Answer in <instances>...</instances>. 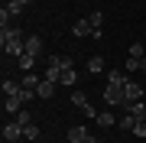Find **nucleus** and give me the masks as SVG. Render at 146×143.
Here are the masks:
<instances>
[{
    "instance_id": "nucleus-17",
    "label": "nucleus",
    "mask_w": 146,
    "mask_h": 143,
    "mask_svg": "<svg viewBox=\"0 0 146 143\" xmlns=\"http://www.w3.org/2000/svg\"><path fill=\"white\" fill-rule=\"evenodd\" d=\"M117 127H120V130H133V127H136V117L123 114V117H120V120H117Z\"/></svg>"
},
{
    "instance_id": "nucleus-13",
    "label": "nucleus",
    "mask_w": 146,
    "mask_h": 143,
    "mask_svg": "<svg viewBox=\"0 0 146 143\" xmlns=\"http://www.w3.org/2000/svg\"><path fill=\"white\" fill-rule=\"evenodd\" d=\"M55 94V81H46V78H42V85L36 88V98H52Z\"/></svg>"
},
{
    "instance_id": "nucleus-20",
    "label": "nucleus",
    "mask_w": 146,
    "mask_h": 143,
    "mask_svg": "<svg viewBox=\"0 0 146 143\" xmlns=\"http://www.w3.org/2000/svg\"><path fill=\"white\" fill-rule=\"evenodd\" d=\"M88 20H91V26H94V33H98V29H101V23H104V13H101V10H94V13L88 16ZM94 33H91V36H94Z\"/></svg>"
},
{
    "instance_id": "nucleus-9",
    "label": "nucleus",
    "mask_w": 146,
    "mask_h": 143,
    "mask_svg": "<svg viewBox=\"0 0 146 143\" xmlns=\"http://www.w3.org/2000/svg\"><path fill=\"white\" fill-rule=\"evenodd\" d=\"M20 85H23V88H33V91H36V88L42 85V78H39L36 72H26V75H20Z\"/></svg>"
},
{
    "instance_id": "nucleus-2",
    "label": "nucleus",
    "mask_w": 146,
    "mask_h": 143,
    "mask_svg": "<svg viewBox=\"0 0 146 143\" xmlns=\"http://www.w3.org/2000/svg\"><path fill=\"white\" fill-rule=\"evenodd\" d=\"M104 101H107L110 107H123V101H127L123 85H107V88H104Z\"/></svg>"
},
{
    "instance_id": "nucleus-18",
    "label": "nucleus",
    "mask_w": 146,
    "mask_h": 143,
    "mask_svg": "<svg viewBox=\"0 0 146 143\" xmlns=\"http://www.w3.org/2000/svg\"><path fill=\"white\" fill-rule=\"evenodd\" d=\"M75 78H78V75H75L72 69H62V78H58V85H68V88H72V85H75Z\"/></svg>"
},
{
    "instance_id": "nucleus-24",
    "label": "nucleus",
    "mask_w": 146,
    "mask_h": 143,
    "mask_svg": "<svg viewBox=\"0 0 146 143\" xmlns=\"http://www.w3.org/2000/svg\"><path fill=\"white\" fill-rule=\"evenodd\" d=\"M16 117V124H23V127H29V124H33V117L26 114V111H20V114H13Z\"/></svg>"
},
{
    "instance_id": "nucleus-22",
    "label": "nucleus",
    "mask_w": 146,
    "mask_h": 143,
    "mask_svg": "<svg viewBox=\"0 0 146 143\" xmlns=\"http://www.w3.org/2000/svg\"><path fill=\"white\" fill-rule=\"evenodd\" d=\"M23 137H26V140H39V127H36V124L23 127Z\"/></svg>"
},
{
    "instance_id": "nucleus-3",
    "label": "nucleus",
    "mask_w": 146,
    "mask_h": 143,
    "mask_svg": "<svg viewBox=\"0 0 146 143\" xmlns=\"http://www.w3.org/2000/svg\"><path fill=\"white\" fill-rule=\"evenodd\" d=\"M20 137H23V124H16V117L7 120V124H3V140H7V143H16Z\"/></svg>"
},
{
    "instance_id": "nucleus-6",
    "label": "nucleus",
    "mask_w": 146,
    "mask_h": 143,
    "mask_svg": "<svg viewBox=\"0 0 146 143\" xmlns=\"http://www.w3.org/2000/svg\"><path fill=\"white\" fill-rule=\"evenodd\" d=\"M3 111H7V114H20V111H23V98H20V94H7V98H3Z\"/></svg>"
},
{
    "instance_id": "nucleus-26",
    "label": "nucleus",
    "mask_w": 146,
    "mask_h": 143,
    "mask_svg": "<svg viewBox=\"0 0 146 143\" xmlns=\"http://www.w3.org/2000/svg\"><path fill=\"white\" fill-rule=\"evenodd\" d=\"M136 137H146V120H136V127H133Z\"/></svg>"
},
{
    "instance_id": "nucleus-10",
    "label": "nucleus",
    "mask_w": 146,
    "mask_h": 143,
    "mask_svg": "<svg viewBox=\"0 0 146 143\" xmlns=\"http://www.w3.org/2000/svg\"><path fill=\"white\" fill-rule=\"evenodd\" d=\"M49 65H55V69H72V55H58V52H52V55H49Z\"/></svg>"
},
{
    "instance_id": "nucleus-12",
    "label": "nucleus",
    "mask_w": 146,
    "mask_h": 143,
    "mask_svg": "<svg viewBox=\"0 0 146 143\" xmlns=\"http://www.w3.org/2000/svg\"><path fill=\"white\" fill-rule=\"evenodd\" d=\"M72 33H75V36H91L94 26H91V20H78V23L72 26Z\"/></svg>"
},
{
    "instance_id": "nucleus-21",
    "label": "nucleus",
    "mask_w": 146,
    "mask_h": 143,
    "mask_svg": "<svg viewBox=\"0 0 146 143\" xmlns=\"http://www.w3.org/2000/svg\"><path fill=\"white\" fill-rule=\"evenodd\" d=\"M16 62H20V69H23V72H29V69H33V62H36V59H33V55H26V52H23L20 59H16Z\"/></svg>"
},
{
    "instance_id": "nucleus-11",
    "label": "nucleus",
    "mask_w": 146,
    "mask_h": 143,
    "mask_svg": "<svg viewBox=\"0 0 146 143\" xmlns=\"http://www.w3.org/2000/svg\"><path fill=\"white\" fill-rule=\"evenodd\" d=\"M20 91H23L20 78H10V75H7V78H3V94H20Z\"/></svg>"
},
{
    "instance_id": "nucleus-8",
    "label": "nucleus",
    "mask_w": 146,
    "mask_h": 143,
    "mask_svg": "<svg viewBox=\"0 0 146 143\" xmlns=\"http://www.w3.org/2000/svg\"><path fill=\"white\" fill-rule=\"evenodd\" d=\"M26 55H33V59L42 55V39H39V36H29V39H26Z\"/></svg>"
},
{
    "instance_id": "nucleus-16",
    "label": "nucleus",
    "mask_w": 146,
    "mask_h": 143,
    "mask_svg": "<svg viewBox=\"0 0 146 143\" xmlns=\"http://www.w3.org/2000/svg\"><path fill=\"white\" fill-rule=\"evenodd\" d=\"M98 124H101V127H117V117L110 111H104V114H98Z\"/></svg>"
},
{
    "instance_id": "nucleus-19",
    "label": "nucleus",
    "mask_w": 146,
    "mask_h": 143,
    "mask_svg": "<svg viewBox=\"0 0 146 143\" xmlns=\"http://www.w3.org/2000/svg\"><path fill=\"white\" fill-rule=\"evenodd\" d=\"M42 78H46V81H55V85H58V78H62V69H55V65H49Z\"/></svg>"
},
{
    "instance_id": "nucleus-1",
    "label": "nucleus",
    "mask_w": 146,
    "mask_h": 143,
    "mask_svg": "<svg viewBox=\"0 0 146 143\" xmlns=\"http://www.w3.org/2000/svg\"><path fill=\"white\" fill-rule=\"evenodd\" d=\"M0 46H3V52H7V55L20 59L23 52H26V39H23V29H16V26H3V33H0Z\"/></svg>"
},
{
    "instance_id": "nucleus-23",
    "label": "nucleus",
    "mask_w": 146,
    "mask_h": 143,
    "mask_svg": "<svg viewBox=\"0 0 146 143\" xmlns=\"http://www.w3.org/2000/svg\"><path fill=\"white\" fill-rule=\"evenodd\" d=\"M123 72H140V59H127V65H123Z\"/></svg>"
},
{
    "instance_id": "nucleus-25",
    "label": "nucleus",
    "mask_w": 146,
    "mask_h": 143,
    "mask_svg": "<svg viewBox=\"0 0 146 143\" xmlns=\"http://www.w3.org/2000/svg\"><path fill=\"white\" fill-rule=\"evenodd\" d=\"M130 55H133V59H143V55H146V49H143L140 43H133V46H130Z\"/></svg>"
},
{
    "instance_id": "nucleus-27",
    "label": "nucleus",
    "mask_w": 146,
    "mask_h": 143,
    "mask_svg": "<svg viewBox=\"0 0 146 143\" xmlns=\"http://www.w3.org/2000/svg\"><path fill=\"white\" fill-rule=\"evenodd\" d=\"M140 72H146V55H143V59H140Z\"/></svg>"
},
{
    "instance_id": "nucleus-5",
    "label": "nucleus",
    "mask_w": 146,
    "mask_h": 143,
    "mask_svg": "<svg viewBox=\"0 0 146 143\" xmlns=\"http://www.w3.org/2000/svg\"><path fill=\"white\" fill-rule=\"evenodd\" d=\"M123 94H127V101H123V104H130V101H140V98L146 94V88H140V85H136V81L130 78V81L123 85Z\"/></svg>"
},
{
    "instance_id": "nucleus-14",
    "label": "nucleus",
    "mask_w": 146,
    "mask_h": 143,
    "mask_svg": "<svg viewBox=\"0 0 146 143\" xmlns=\"http://www.w3.org/2000/svg\"><path fill=\"white\" fill-rule=\"evenodd\" d=\"M101 72H104V59H101V55H91L88 59V75H101Z\"/></svg>"
},
{
    "instance_id": "nucleus-4",
    "label": "nucleus",
    "mask_w": 146,
    "mask_h": 143,
    "mask_svg": "<svg viewBox=\"0 0 146 143\" xmlns=\"http://www.w3.org/2000/svg\"><path fill=\"white\" fill-rule=\"evenodd\" d=\"M91 133L88 127H81V124H75V127H68V143H88Z\"/></svg>"
},
{
    "instance_id": "nucleus-7",
    "label": "nucleus",
    "mask_w": 146,
    "mask_h": 143,
    "mask_svg": "<svg viewBox=\"0 0 146 143\" xmlns=\"http://www.w3.org/2000/svg\"><path fill=\"white\" fill-rule=\"evenodd\" d=\"M123 111L130 117H136V120H146V104L143 101H130V104H123Z\"/></svg>"
},
{
    "instance_id": "nucleus-15",
    "label": "nucleus",
    "mask_w": 146,
    "mask_h": 143,
    "mask_svg": "<svg viewBox=\"0 0 146 143\" xmlns=\"http://www.w3.org/2000/svg\"><path fill=\"white\" fill-rule=\"evenodd\" d=\"M127 81H130L127 72H107V85H127Z\"/></svg>"
}]
</instances>
